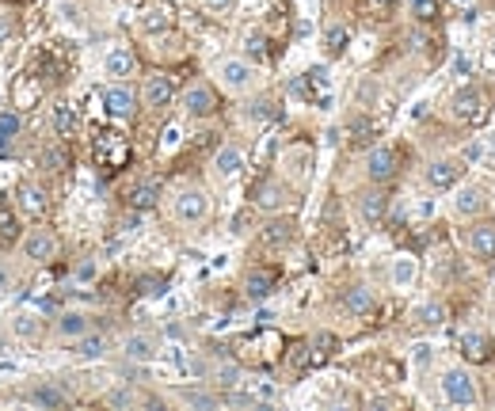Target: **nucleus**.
<instances>
[{
  "mask_svg": "<svg viewBox=\"0 0 495 411\" xmlns=\"http://www.w3.org/2000/svg\"><path fill=\"white\" fill-rule=\"evenodd\" d=\"M19 248H24V255H27L31 263H53L61 255V240H58V232H53V229L35 225V229L24 232Z\"/></svg>",
  "mask_w": 495,
  "mask_h": 411,
  "instance_id": "nucleus-1",
  "label": "nucleus"
},
{
  "mask_svg": "<svg viewBox=\"0 0 495 411\" xmlns=\"http://www.w3.org/2000/svg\"><path fill=\"white\" fill-rule=\"evenodd\" d=\"M172 214H175L179 225H202V221L210 217V194L198 191V187H187V191L175 194Z\"/></svg>",
  "mask_w": 495,
  "mask_h": 411,
  "instance_id": "nucleus-2",
  "label": "nucleus"
},
{
  "mask_svg": "<svg viewBox=\"0 0 495 411\" xmlns=\"http://www.w3.org/2000/svg\"><path fill=\"white\" fill-rule=\"evenodd\" d=\"M217 76H222V84L229 92H248V88L256 84V69H251L244 58H222L217 61Z\"/></svg>",
  "mask_w": 495,
  "mask_h": 411,
  "instance_id": "nucleus-3",
  "label": "nucleus"
},
{
  "mask_svg": "<svg viewBox=\"0 0 495 411\" xmlns=\"http://www.w3.org/2000/svg\"><path fill=\"white\" fill-rule=\"evenodd\" d=\"M442 396L449 404H472L476 400V385L465 370H446L442 373Z\"/></svg>",
  "mask_w": 495,
  "mask_h": 411,
  "instance_id": "nucleus-4",
  "label": "nucleus"
},
{
  "mask_svg": "<svg viewBox=\"0 0 495 411\" xmlns=\"http://www.w3.org/2000/svg\"><path fill=\"white\" fill-rule=\"evenodd\" d=\"M183 107H187V115L206 118V115H214V110H217V92L210 84H191L183 92Z\"/></svg>",
  "mask_w": 495,
  "mask_h": 411,
  "instance_id": "nucleus-5",
  "label": "nucleus"
},
{
  "mask_svg": "<svg viewBox=\"0 0 495 411\" xmlns=\"http://www.w3.org/2000/svg\"><path fill=\"white\" fill-rule=\"evenodd\" d=\"M449 110L465 122H480L484 118V95L476 88H461V92H454V99H449Z\"/></svg>",
  "mask_w": 495,
  "mask_h": 411,
  "instance_id": "nucleus-6",
  "label": "nucleus"
},
{
  "mask_svg": "<svg viewBox=\"0 0 495 411\" xmlns=\"http://www.w3.org/2000/svg\"><path fill=\"white\" fill-rule=\"evenodd\" d=\"M366 175H370L373 183H389L392 175H396V152L389 145H377L366 157Z\"/></svg>",
  "mask_w": 495,
  "mask_h": 411,
  "instance_id": "nucleus-7",
  "label": "nucleus"
},
{
  "mask_svg": "<svg viewBox=\"0 0 495 411\" xmlns=\"http://www.w3.org/2000/svg\"><path fill=\"white\" fill-rule=\"evenodd\" d=\"M134 69H137V58H134V50H130V46H111V50H107V58H103V73L107 76L126 80V76H134Z\"/></svg>",
  "mask_w": 495,
  "mask_h": 411,
  "instance_id": "nucleus-8",
  "label": "nucleus"
},
{
  "mask_svg": "<svg viewBox=\"0 0 495 411\" xmlns=\"http://www.w3.org/2000/svg\"><path fill=\"white\" fill-rule=\"evenodd\" d=\"M145 107H152V110H160V107H168L172 103V95H175V80L172 76H164V73H152L149 80H145Z\"/></svg>",
  "mask_w": 495,
  "mask_h": 411,
  "instance_id": "nucleus-9",
  "label": "nucleus"
},
{
  "mask_svg": "<svg viewBox=\"0 0 495 411\" xmlns=\"http://www.w3.org/2000/svg\"><path fill=\"white\" fill-rule=\"evenodd\" d=\"M92 331V320H88L84 313H61L58 320H53V335H58L61 343H76L80 335H88Z\"/></svg>",
  "mask_w": 495,
  "mask_h": 411,
  "instance_id": "nucleus-10",
  "label": "nucleus"
},
{
  "mask_svg": "<svg viewBox=\"0 0 495 411\" xmlns=\"http://www.w3.org/2000/svg\"><path fill=\"white\" fill-rule=\"evenodd\" d=\"M103 107H107V115H115V118H130L134 107H137V99H134V92H130L126 84H111L103 92Z\"/></svg>",
  "mask_w": 495,
  "mask_h": 411,
  "instance_id": "nucleus-11",
  "label": "nucleus"
},
{
  "mask_svg": "<svg viewBox=\"0 0 495 411\" xmlns=\"http://www.w3.org/2000/svg\"><path fill=\"white\" fill-rule=\"evenodd\" d=\"M19 198V209H24L27 217H42L50 209V194H46V187H38V183H24L16 191Z\"/></svg>",
  "mask_w": 495,
  "mask_h": 411,
  "instance_id": "nucleus-12",
  "label": "nucleus"
},
{
  "mask_svg": "<svg viewBox=\"0 0 495 411\" xmlns=\"http://www.w3.org/2000/svg\"><path fill=\"white\" fill-rule=\"evenodd\" d=\"M126 157H130V149H126L123 133H103V141H99V160H103L107 168H123Z\"/></svg>",
  "mask_w": 495,
  "mask_h": 411,
  "instance_id": "nucleus-13",
  "label": "nucleus"
},
{
  "mask_svg": "<svg viewBox=\"0 0 495 411\" xmlns=\"http://www.w3.org/2000/svg\"><path fill=\"white\" fill-rule=\"evenodd\" d=\"M73 168V157H69V149L65 145H46L38 152V172H46V175H65Z\"/></svg>",
  "mask_w": 495,
  "mask_h": 411,
  "instance_id": "nucleus-14",
  "label": "nucleus"
},
{
  "mask_svg": "<svg viewBox=\"0 0 495 411\" xmlns=\"http://www.w3.org/2000/svg\"><path fill=\"white\" fill-rule=\"evenodd\" d=\"M461 164L457 160H434L431 168H427V183L431 187H438V191H446V187H454L457 180H461Z\"/></svg>",
  "mask_w": 495,
  "mask_h": 411,
  "instance_id": "nucleus-15",
  "label": "nucleus"
},
{
  "mask_svg": "<svg viewBox=\"0 0 495 411\" xmlns=\"http://www.w3.org/2000/svg\"><path fill=\"white\" fill-rule=\"evenodd\" d=\"M19 133H24V122H19L16 110H0V157L16 149Z\"/></svg>",
  "mask_w": 495,
  "mask_h": 411,
  "instance_id": "nucleus-16",
  "label": "nucleus"
},
{
  "mask_svg": "<svg viewBox=\"0 0 495 411\" xmlns=\"http://www.w3.org/2000/svg\"><path fill=\"white\" fill-rule=\"evenodd\" d=\"M19 240H24V232H19V214L12 206H0V248H16Z\"/></svg>",
  "mask_w": 495,
  "mask_h": 411,
  "instance_id": "nucleus-17",
  "label": "nucleus"
},
{
  "mask_svg": "<svg viewBox=\"0 0 495 411\" xmlns=\"http://www.w3.org/2000/svg\"><path fill=\"white\" fill-rule=\"evenodd\" d=\"M373 305H377V301H373V293L366 290V286H350L347 297H343V308L350 316H370Z\"/></svg>",
  "mask_w": 495,
  "mask_h": 411,
  "instance_id": "nucleus-18",
  "label": "nucleus"
},
{
  "mask_svg": "<svg viewBox=\"0 0 495 411\" xmlns=\"http://www.w3.org/2000/svg\"><path fill=\"white\" fill-rule=\"evenodd\" d=\"M214 168L222 180H229V175H236L240 168H244V152H240L236 145H225V149H217V157H214Z\"/></svg>",
  "mask_w": 495,
  "mask_h": 411,
  "instance_id": "nucleus-19",
  "label": "nucleus"
},
{
  "mask_svg": "<svg viewBox=\"0 0 495 411\" xmlns=\"http://www.w3.org/2000/svg\"><path fill=\"white\" fill-rule=\"evenodd\" d=\"M123 350H126L130 362H149L152 354H157V339H152V335H141V331H137V335H130V339L123 343Z\"/></svg>",
  "mask_w": 495,
  "mask_h": 411,
  "instance_id": "nucleus-20",
  "label": "nucleus"
},
{
  "mask_svg": "<svg viewBox=\"0 0 495 411\" xmlns=\"http://www.w3.org/2000/svg\"><path fill=\"white\" fill-rule=\"evenodd\" d=\"M290 240H293V221L290 217H278L263 229V244H267V248H286Z\"/></svg>",
  "mask_w": 495,
  "mask_h": 411,
  "instance_id": "nucleus-21",
  "label": "nucleus"
},
{
  "mask_svg": "<svg viewBox=\"0 0 495 411\" xmlns=\"http://www.w3.org/2000/svg\"><path fill=\"white\" fill-rule=\"evenodd\" d=\"M469 244L480 259H495V225H476L469 232Z\"/></svg>",
  "mask_w": 495,
  "mask_h": 411,
  "instance_id": "nucleus-22",
  "label": "nucleus"
},
{
  "mask_svg": "<svg viewBox=\"0 0 495 411\" xmlns=\"http://www.w3.org/2000/svg\"><path fill=\"white\" fill-rule=\"evenodd\" d=\"M271 290H274V271H263V266H259V271H251V274H248L244 293L251 297V301H263V297H267Z\"/></svg>",
  "mask_w": 495,
  "mask_h": 411,
  "instance_id": "nucleus-23",
  "label": "nucleus"
},
{
  "mask_svg": "<svg viewBox=\"0 0 495 411\" xmlns=\"http://www.w3.org/2000/svg\"><path fill=\"white\" fill-rule=\"evenodd\" d=\"M385 206H389V198H385L381 191H366V194H358V209H362V217H366L370 225H377V221L385 217Z\"/></svg>",
  "mask_w": 495,
  "mask_h": 411,
  "instance_id": "nucleus-24",
  "label": "nucleus"
},
{
  "mask_svg": "<svg viewBox=\"0 0 495 411\" xmlns=\"http://www.w3.org/2000/svg\"><path fill=\"white\" fill-rule=\"evenodd\" d=\"M76 347V354H80V358H103L107 354V335H95V331H88V335H80L73 343Z\"/></svg>",
  "mask_w": 495,
  "mask_h": 411,
  "instance_id": "nucleus-25",
  "label": "nucleus"
},
{
  "mask_svg": "<svg viewBox=\"0 0 495 411\" xmlns=\"http://www.w3.org/2000/svg\"><path fill=\"white\" fill-rule=\"evenodd\" d=\"M157 198H160V183H141V187H134V191H130V206L134 209H152L157 206Z\"/></svg>",
  "mask_w": 495,
  "mask_h": 411,
  "instance_id": "nucleus-26",
  "label": "nucleus"
},
{
  "mask_svg": "<svg viewBox=\"0 0 495 411\" xmlns=\"http://www.w3.org/2000/svg\"><path fill=\"white\" fill-rule=\"evenodd\" d=\"M461 350H465V358H472V362H484L491 354V343L480 335V331H469L465 339H461Z\"/></svg>",
  "mask_w": 495,
  "mask_h": 411,
  "instance_id": "nucleus-27",
  "label": "nucleus"
},
{
  "mask_svg": "<svg viewBox=\"0 0 495 411\" xmlns=\"http://www.w3.org/2000/svg\"><path fill=\"white\" fill-rule=\"evenodd\" d=\"M27 400L31 404H42V407H58V404H65V392H58L53 385H31Z\"/></svg>",
  "mask_w": 495,
  "mask_h": 411,
  "instance_id": "nucleus-28",
  "label": "nucleus"
},
{
  "mask_svg": "<svg viewBox=\"0 0 495 411\" xmlns=\"http://www.w3.org/2000/svg\"><path fill=\"white\" fill-rule=\"evenodd\" d=\"M484 202H488V194H484L480 187H465V191L457 194V214L472 217V214H476V209H484Z\"/></svg>",
  "mask_w": 495,
  "mask_h": 411,
  "instance_id": "nucleus-29",
  "label": "nucleus"
},
{
  "mask_svg": "<svg viewBox=\"0 0 495 411\" xmlns=\"http://www.w3.org/2000/svg\"><path fill=\"white\" fill-rule=\"evenodd\" d=\"M256 202H259L263 209H278V206H286V187H282V183H263L259 194H256Z\"/></svg>",
  "mask_w": 495,
  "mask_h": 411,
  "instance_id": "nucleus-30",
  "label": "nucleus"
},
{
  "mask_svg": "<svg viewBox=\"0 0 495 411\" xmlns=\"http://www.w3.org/2000/svg\"><path fill=\"white\" fill-rule=\"evenodd\" d=\"M412 279H415V259H408V255H396L392 259V286H412Z\"/></svg>",
  "mask_w": 495,
  "mask_h": 411,
  "instance_id": "nucleus-31",
  "label": "nucleus"
},
{
  "mask_svg": "<svg viewBox=\"0 0 495 411\" xmlns=\"http://www.w3.org/2000/svg\"><path fill=\"white\" fill-rule=\"evenodd\" d=\"M415 320H420L423 328H438L446 320V308L438 305V301H427V305H420V313H415Z\"/></svg>",
  "mask_w": 495,
  "mask_h": 411,
  "instance_id": "nucleus-32",
  "label": "nucleus"
},
{
  "mask_svg": "<svg viewBox=\"0 0 495 411\" xmlns=\"http://www.w3.org/2000/svg\"><path fill=\"white\" fill-rule=\"evenodd\" d=\"M107 404L111 407H134V404H145V396H141L137 388H115V392H107Z\"/></svg>",
  "mask_w": 495,
  "mask_h": 411,
  "instance_id": "nucleus-33",
  "label": "nucleus"
},
{
  "mask_svg": "<svg viewBox=\"0 0 495 411\" xmlns=\"http://www.w3.org/2000/svg\"><path fill=\"white\" fill-rule=\"evenodd\" d=\"M53 122H58V133L61 137H69V133L76 130V110L69 103H58L53 107Z\"/></svg>",
  "mask_w": 495,
  "mask_h": 411,
  "instance_id": "nucleus-34",
  "label": "nucleus"
},
{
  "mask_svg": "<svg viewBox=\"0 0 495 411\" xmlns=\"http://www.w3.org/2000/svg\"><path fill=\"white\" fill-rule=\"evenodd\" d=\"M324 42H328V53H332V58H339V53L347 50V42H350V35H347V27H328V35H324Z\"/></svg>",
  "mask_w": 495,
  "mask_h": 411,
  "instance_id": "nucleus-35",
  "label": "nucleus"
},
{
  "mask_svg": "<svg viewBox=\"0 0 495 411\" xmlns=\"http://www.w3.org/2000/svg\"><path fill=\"white\" fill-rule=\"evenodd\" d=\"M408 4H412V16L423 19V24H431V19H438V12H442L438 0H408Z\"/></svg>",
  "mask_w": 495,
  "mask_h": 411,
  "instance_id": "nucleus-36",
  "label": "nucleus"
},
{
  "mask_svg": "<svg viewBox=\"0 0 495 411\" xmlns=\"http://www.w3.org/2000/svg\"><path fill=\"white\" fill-rule=\"evenodd\" d=\"M244 50H248V58L267 61V38H263L259 31H248V35H244Z\"/></svg>",
  "mask_w": 495,
  "mask_h": 411,
  "instance_id": "nucleus-37",
  "label": "nucleus"
},
{
  "mask_svg": "<svg viewBox=\"0 0 495 411\" xmlns=\"http://www.w3.org/2000/svg\"><path fill=\"white\" fill-rule=\"evenodd\" d=\"M335 347H339V343H335V335H324V331H321V335L313 339V362H324V358H332V354H335Z\"/></svg>",
  "mask_w": 495,
  "mask_h": 411,
  "instance_id": "nucleus-38",
  "label": "nucleus"
},
{
  "mask_svg": "<svg viewBox=\"0 0 495 411\" xmlns=\"http://www.w3.org/2000/svg\"><path fill=\"white\" fill-rule=\"evenodd\" d=\"M141 27H145V31H164V27H172V12H168V8H152V12L141 19Z\"/></svg>",
  "mask_w": 495,
  "mask_h": 411,
  "instance_id": "nucleus-39",
  "label": "nucleus"
},
{
  "mask_svg": "<svg viewBox=\"0 0 495 411\" xmlns=\"http://www.w3.org/2000/svg\"><path fill=\"white\" fill-rule=\"evenodd\" d=\"M309 149H301V152H286V164H290V172L293 175H309Z\"/></svg>",
  "mask_w": 495,
  "mask_h": 411,
  "instance_id": "nucleus-40",
  "label": "nucleus"
},
{
  "mask_svg": "<svg viewBox=\"0 0 495 411\" xmlns=\"http://www.w3.org/2000/svg\"><path fill=\"white\" fill-rule=\"evenodd\" d=\"M251 118H278V103L274 99H256V103L248 107Z\"/></svg>",
  "mask_w": 495,
  "mask_h": 411,
  "instance_id": "nucleus-41",
  "label": "nucleus"
},
{
  "mask_svg": "<svg viewBox=\"0 0 495 411\" xmlns=\"http://www.w3.org/2000/svg\"><path fill=\"white\" fill-rule=\"evenodd\" d=\"M183 400H187V404H194V407H214L217 404V396L214 392H202V388H187Z\"/></svg>",
  "mask_w": 495,
  "mask_h": 411,
  "instance_id": "nucleus-42",
  "label": "nucleus"
},
{
  "mask_svg": "<svg viewBox=\"0 0 495 411\" xmlns=\"http://www.w3.org/2000/svg\"><path fill=\"white\" fill-rule=\"evenodd\" d=\"M12 31H16V12H0V46L12 38Z\"/></svg>",
  "mask_w": 495,
  "mask_h": 411,
  "instance_id": "nucleus-43",
  "label": "nucleus"
},
{
  "mask_svg": "<svg viewBox=\"0 0 495 411\" xmlns=\"http://www.w3.org/2000/svg\"><path fill=\"white\" fill-rule=\"evenodd\" d=\"M202 4H206V12L225 16V12H233V8H236V0H202Z\"/></svg>",
  "mask_w": 495,
  "mask_h": 411,
  "instance_id": "nucleus-44",
  "label": "nucleus"
},
{
  "mask_svg": "<svg viewBox=\"0 0 495 411\" xmlns=\"http://www.w3.org/2000/svg\"><path fill=\"white\" fill-rule=\"evenodd\" d=\"M217 377H222V385H236L240 370H236V365H222V370H217Z\"/></svg>",
  "mask_w": 495,
  "mask_h": 411,
  "instance_id": "nucleus-45",
  "label": "nucleus"
},
{
  "mask_svg": "<svg viewBox=\"0 0 495 411\" xmlns=\"http://www.w3.org/2000/svg\"><path fill=\"white\" fill-rule=\"evenodd\" d=\"M8 286H12V266L0 263V290H8Z\"/></svg>",
  "mask_w": 495,
  "mask_h": 411,
  "instance_id": "nucleus-46",
  "label": "nucleus"
},
{
  "mask_svg": "<svg viewBox=\"0 0 495 411\" xmlns=\"http://www.w3.org/2000/svg\"><path fill=\"white\" fill-rule=\"evenodd\" d=\"M415 362H420V365L431 362V347H415Z\"/></svg>",
  "mask_w": 495,
  "mask_h": 411,
  "instance_id": "nucleus-47",
  "label": "nucleus"
},
{
  "mask_svg": "<svg viewBox=\"0 0 495 411\" xmlns=\"http://www.w3.org/2000/svg\"><path fill=\"white\" fill-rule=\"evenodd\" d=\"M92 274H95V266H92V263H80V271H76V279H92Z\"/></svg>",
  "mask_w": 495,
  "mask_h": 411,
  "instance_id": "nucleus-48",
  "label": "nucleus"
},
{
  "mask_svg": "<svg viewBox=\"0 0 495 411\" xmlns=\"http://www.w3.org/2000/svg\"><path fill=\"white\" fill-rule=\"evenodd\" d=\"M454 73H457V76H465V73H469V61H465V58H457V61H454Z\"/></svg>",
  "mask_w": 495,
  "mask_h": 411,
  "instance_id": "nucleus-49",
  "label": "nucleus"
},
{
  "mask_svg": "<svg viewBox=\"0 0 495 411\" xmlns=\"http://www.w3.org/2000/svg\"><path fill=\"white\" fill-rule=\"evenodd\" d=\"M373 4H377V8H389V4H392V0H373Z\"/></svg>",
  "mask_w": 495,
  "mask_h": 411,
  "instance_id": "nucleus-50",
  "label": "nucleus"
},
{
  "mask_svg": "<svg viewBox=\"0 0 495 411\" xmlns=\"http://www.w3.org/2000/svg\"><path fill=\"white\" fill-rule=\"evenodd\" d=\"M12 4H24V0H12Z\"/></svg>",
  "mask_w": 495,
  "mask_h": 411,
  "instance_id": "nucleus-51",
  "label": "nucleus"
}]
</instances>
